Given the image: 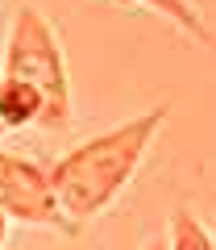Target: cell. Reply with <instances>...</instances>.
Masks as SVG:
<instances>
[{"label": "cell", "instance_id": "obj_1", "mask_svg": "<svg viewBox=\"0 0 216 250\" xmlns=\"http://www.w3.org/2000/svg\"><path fill=\"white\" fill-rule=\"evenodd\" d=\"M166 121V108H150V113L133 117V121L108 129V134L83 142L75 154H67L58 167L50 171V188H54V200H58V213L71 217V229L88 217L104 213L117 192L133 179L142 154L150 150L154 134L162 129Z\"/></svg>", "mask_w": 216, "mask_h": 250}, {"label": "cell", "instance_id": "obj_2", "mask_svg": "<svg viewBox=\"0 0 216 250\" xmlns=\"http://www.w3.org/2000/svg\"><path fill=\"white\" fill-rule=\"evenodd\" d=\"M4 80L29 83L42 96V125L46 129H63L71 121V92H67V71H63V54H58V42H54V29L29 4H21L17 17H13Z\"/></svg>", "mask_w": 216, "mask_h": 250}, {"label": "cell", "instance_id": "obj_3", "mask_svg": "<svg viewBox=\"0 0 216 250\" xmlns=\"http://www.w3.org/2000/svg\"><path fill=\"white\" fill-rule=\"evenodd\" d=\"M0 213L17 217L29 225H54L58 221V200H54L50 175L17 154L0 150Z\"/></svg>", "mask_w": 216, "mask_h": 250}, {"label": "cell", "instance_id": "obj_4", "mask_svg": "<svg viewBox=\"0 0 216 250\" xmlns=\"http://www.w3.org/2000/svg\"><path fill=\"white\" fill-rule=\"evenodd\" d=\"M0 117L9 129H21L29 121H42V96H37L29 83H17V80H4L0 75Z\"/></svg>", "mask_w": 216, "mask_h": 250}, {"label": "cell", "instance_id": "obj_5", "mask_svg": "<svg viewBox=\"0 0 216 250\" xmlns=\"http://www.w3.org/2000/svg\"><path fill=\"white\" fill-rule=\"evenodd\" d=\"M142 4H145V9H154V13H162L166 21H175L179 29H187L196 42H204V46H212V50H216V34L196 17V9H191L187 0H142Z\"/></svg>", "mask_w": 216, "mask_h": 250}, {"label": "cell", "instance_id": "obj_6", "mask_svg": "<svg viewBox=\"0 0 216 250\" xmlns=\"http://www.w3.org/2000/svg\"><path fill=\"white\" fill-rule=\"evenodd\" d=\"M171 229H175V246H171V250H216V242H208V233L199 229V221L187 213V208L175 213Z\"/></svg>", "mask_w": 216, "mask_h": 250}, {"label": "cell", "instance_id": "obj_7", "mask_svg": "<svg viewBox=\"0 0 216 250\" xmlns=\"http://www.w3.org/2000/svg\"><path fill=\"white\" fill-rule=\"evenodd\" d=\"M142 250H171L166 242H150V246H142Z\"/></svg>", "mask_w": 216, "mask_h": 250}, {"label": "cell", "instance_id": "obj_8", "mask_svg": "<svg viewBox=\"0 0 216 250\" xmlns=\"http://www.w3.org/2000/svg\"><path fill=\"white\" fill-rule=\"evenodd\" d=\"M0 242H4V213H0Z\"/></svg>", "mask_w": 216, "mask_h": 250}, {"label": "cell", "instance_id": "obj_9", "mask_svg": "<svg viewBox=\"0 0 216 250\" xmlns=\"http://www.w3.org/2000/svg\"><path fill=\"white\" fill-rule=\"evenodd\" d=\"M0 134H9V125H4V117H0Z\"/></svg>", "mask_w": 216, "mask_h": 250}]
</instances>
